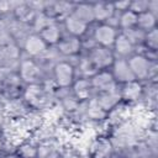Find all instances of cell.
Returning <instances> with one entry per match:
<instances>
[{"mask_svg":"<svg viewBox=\"0 0 158 158\" xmlns=\"http://www.w3.org/2000/svg\"><path fill=\"white\" fill-rule=\"evenodd\" d=\"M74 67H75V75H79L77 78H89L90 79L91 77H94L99 72L95 68V65L90 62V59L83 53L79 56L78 64Z\"/></svg>","mask_w":158,"mask_h":158,"instance_id":"ac0fdd59","label":"cell"},{"mask_svg":"<svg viewBox=\"0 0 158 158\" xmlns=\"http://www.w3.org/2000/svg\"><path fill=\"white\" fill-rule=\"evenodd\" d=\"M118 32L120 31L117 28L111 27L106 23H98L95 28L93 30L91 37L96 46L105 47V48H112Z\"/></svg>","mask_w":158,"mask_h":158,"instance_id":"277c9868","label":"cell"},{"mask_svg":"<svg viewBox=\"0 0 158 158\" xmlns=\"http://www.w3.org/2000/svg\"><path fill=\"white\" fill-rule=\"evenodd\" d=\"M56 49L58 51L59 56L63 57H77L81 54V38L63 35L59 42L56 44Z\"/></svg>","mask_w":158,"mask_h":158,"instance_id":"5b68a950","label":"cell"},{"mask_svg":"<svg viewBox=\"0 0 158 158\" xmlns=\"http://www.w3.org/2000/svg\"><path fill=\"white\" fill-rule=\"evenodd\" d=\"M17 74L22 80V83L27 85L41 84L43 81V70L40 67L38 62L31 57L22 58L19 60Z\"/></svg>","mask_w":158,"mask_h":158,"instance_id":"6da1fadb","label":"cell"},{"mask_svg":"<svg viewBox=\"0 0 158 158\" xmlns=\"http://www.w3.org/2000/svg\"><path fill=\"white\" fill-rule=\"evenodd\" d=\"M83 54H85L90 62L95 65V68L98 70H106L110 69L114 60H115V56L111 48H105V47H100V46H95L93 48H90L86 52H83Z\"/></svg>","mask_w":158,"mask_h":158,"instance_id":"3957f363","label":"cell"},{"mask_svg":"<svg viewBox=\"0 0 158 158\" xmlns=\"http://www.w3.org/2000/svg\"><path fill=\"white\" fill-rule=\"evenodd\" d=\"M53 81L57 89H70L77 75L75 67L68 60H58L52 68Z\"/></svg>","mask_w":158,"mask_h":158,"instance_id":"7a4b0ae2","label":"cell"},{"mask_svg":"<svg viewBox=\"0 0 158 158\" xmlns=\"http://www.w3.org/2000/svg\"><path fill=\"white\" fill-rule=\"evenodd\" d=\"M114 146L107 136H99L89 149V158H112Z\"/></svg>","mask_w":158,"mask_h":158,"instance_id":"9c48e42d","label":"cell"},{"mask_svg":"<svg viewBox=\"0 0 158 158\" xmlns=\"http://www.w3.org/2000/svg\"><path fill=\"white\" fill-rule=\"evenodd\" d=\"M48 96H49V93L44 89L42 84L27 85V88L23 90V99L28 102V105L36 109L43 107L44 104L47 102Z\"/></svg>","mask_w":158,"mask_h":158,"instance_id":"8992f818","label":"cell"},{"mask_svg":"<svg viewBox=\"0 0 158 158\" xmlns=\"http://www.w3.org/2000/svg\"><path fill=\"white\" fill-rule=\"evenodd\" d=\"M72 14L79 19L80 21L90 25L94 22V14H93V4H78L73 7Z\"/></svg>","mask_w":158,"mask_h":158,"instance_id":"ffe728a7","label":"cell"},{"mask_svg":"<svg viewBox=\"0 0 158 158\" xmlns=\"http://www.w3.org/2000/svg\"><path fill=\"white\" fill-rule=\"evenodd\" d=\"M22 49L27 53L28 57L33 58V59H37L40 58L47 49H48V46L43 42V40L40 37L38 33H30L22 46Z\"/></svg>","mask_w":158,"mask_h":158,"instance_id":"8fae6325","label":"cell"},{"mask_svg":"<svg viewBox=\"0 0 158 158\" xmlns=\"http://www.w3.org/2000/svg\"><path fill=\"white\" fill-rule=\"evenodd\" d=\"M12 15H14V20L31 26V23L33 22L37 12L28 4H21L20 6H17L12 10Z\"/></svg>","mask_w":158,"mask_h":158,"instance_id":"d6986e66","label":"cell"},{"mask_svg":"<svg viewBox=\"0 0 158 158\" xmlns=\"http://www.w3.org/2000/svg\"><path fill=\"white\" fill-rule=\"evenodd\" d=\"M38 35L48 47H56V44L62 38L63 32L60 30L59 23L58 22H53L49 26H47L46 28H43Z\"/></svg>","mask_w":158,"mask_h":158,"instance_id":"2e32d148","label":"cell"},{"mask_svg":"<svg viewBox=\"0 0 158 158\" xmlns=\"http://www.w3.org/2000/svg\"><path fill=\"white\" fill-rule=\"evenodd\" d=\"M63 26H64V30H65L67 35H70V36H74V37H78V38H83V36L86 35L90 25H86L85 22L77 19L73 14H70L69 16H67L64 19Z\"/></svg>","mask_w":158,"mask_h":158,"instance_id":"9a60e30c","label":"cell"},{"mask_svg":"<svg viewBox=\"0 0 158 158\" xmlns=\"http://www.w3.org/2000/svg\"><path fill=\"white\" fill-rule=\"evenodd\" d=\"M17 154L21 158H36L37 157V147L32 144H22L17 151Z\"/></svg>","mask_w":158,"mask_h":158,"instance_id":"484cf974","label":"cell"},{"mask_svg":"<svg viewBox=\"0 0 158 158\" xmlns=\"http://www.w3.org/2000/svg\"><path fill=\"white\" fill-rule=\"evenodd\" d=\"M148 4L149 1H132L130 5V10L136 15H139L142 12L148 11Z\"/></svg>","mask_w":158,"mask_h":158,"instance_id":"4316f807","label":"cell"},{"mask_svg":"<svg viewBox=\"0 0 158 158\" xmlns=\"http://www.w3.org/2000/svg\"><path fill=\"white\" fill-rule=\"evenodd\" d=\"M118 86H120V95H121L122 102L130 104V102L138 101L139 99L143 98V85L141 81L133 80Z\"/></svg>","mask_w":158,"mask_h":158,"instance_id":"7c38bea8","label":"cell"},{"mask_svg":"<svg viewBox=\"0 0 158 158\" xmlns=\"http://www.w3.org/2000/svg\"><path fill=\"white\" fill-rule=\"evenodd\" d=\"M0 149H1V138H0Z\"/></svg>","mask_w":158,"mask_h":158,"instance_id":"83f0119b","label":"cell"},{"mask_svg":"<svg viewBox=\"0 0 158 158\" xmlns=\"http://www.w3.org/2000/svg\"><path fill=\"white\" fill-rule=\"evenodd\" d=\"M94 100L96 104L106 112L111 111L115 106H117L121 102V95H120V86L109 90V91H102V93H96L94 94Z\"/></svg>","mask_w":158,"mask_h":158,"instance_id":"30bf717a","label":"cell"},{"mask_svg":"<svg viewBox=\"0 0 158 158\" xmlns=\"http://www.w3.org/2000/svg\"><path fill=\"white\" fill-rule=\"evenodd\" d=\"M111 49L114 52L115 58H123V59H127L136 52V48L132 46V43L122 32H118Z\"/></svg>","mask_w":158,"mask_h":158,"instance_id":"5bb4252c","label":"cell"},{"mask_svg":"<svg viewBox=\"0 0 158 158\" xmlns=\"http://www.w3.org/2000/svg\"><path fill=\"white\" fill-rule=\"evenodd\" d=\"M36 158H62V154L52 144L43 143L37 147V157Z\"/></svg>","mask_w":158,"mask_h":158,"instance_id":"cb8c5ba5","label":"cell"},{"mask_svg":"<svg viewBox=\"0 0 158 158\" xmlns=\"http://www.w3.org/2000/svg\"><path fill=\"white\" fill-rule=\"evenodd\" d=\"M142 46L148 51L157 52V48H158V30H157V27L151 30V31H148V32H146L144 41H143Z\"/></svg>","mask_w":158,"mask_h":158,"instance_id":"d4e9b609","label":"cell"},{"mask_svg":"<svg viewBox=\"0 0 158 158\" xmlns=\"http://www.w3.org/2000/svg\"><path fill=\"white\" fill-rule=\"evenodd\" d=\"M90 81H91V86H93L94 94L102 93V91H109V90H112V89L118 86L116 84L110 69L99 70L94 77L90 78Z\"/></svg>","mask_w":158,"mask_h":158,"instance_id":"ba28073f","label":"cell"},{"mask_svg":"<svg viewBox=\"0 0 158 158\" xmlns=\"http://www.w3.org/2000/svg\"><path fill=\"white\" fill-rule=\"evenodd\" d=\"M136 25H137V15L132 12L130 9L127 11L118 14V31H125L136 27Z\"/></svg>","mask_w":158,"mask_h":158,"instance_id":"7402d4cb","label":"cell"},{"mask_svg":"<svg viewBox=\"0 0 158 158\" xmlns=\"http://www.w3.org/2000/svg\"><path fill=\"white\" fill-rule=\"evenodd\" d=\"M110 72L116 81L117 85H122L125 83H130V81H133L136 80L130 67H128V63H127V59H123V58H115L111 68H110Z\"/></svg>","mask_w":158,"mask_h":158,"instance_id":"52a82bcc","label":"cell"},{"mask_svg":"<svg viewBox=\"0 0 158 158\" xmlns=\"http://www.w3.org/2000/svg\"><path fill=\"white\" fill-rule=\"evenodd\" d=\"M115 9L112 4L107 2H98L93 4V14H94V22L105 23L110 17L115 15Z\"/></svg>","mask_w":158,"mask_h":158,"instance_id":"e0dca14e","label":"cell"},{"mask_svg":"<svg viewBox=\"0 0 158 158\" xmlns=\"http://www.w3.org/2000/svg\"><path fill=\"white\" fill-rule=\"evenodd\" d=\"M70 89H72L73 95L80 102L88 101L94 96V90H93L91 81L89 78H75Z\"/></svg>","mask_w":158,"mask_h":158,"instance_id":"4fadbf2b","label":"cell"},{"mask_svg":"<svg viewBox=\"0 0 158 158\" xmlns=\"http://www.w3.org/2000/svg\"><path fill=\"white\" fill-rule=\"evenodd\" d=\"M136 27H138L143 32H148V31L156 28L157 27V16H154L149 11H146V12H142V14L137 15Z\"/></svg>","mask_w":158,"mask_h":158,"instance_id":"44dd1931","label":"cell"},{"mask_svg":"<svg viewBox=\"0 0 158 158\" xmlns=\"http://www.w3.org/2000/svg\"><path fill=\"white\" fill-rule=\"evenodd\" d=\"M120 32H122L128 38V41L132 43V46L135 48H137V47L143 44L146 32H143L138 27H132V28H128V30H125V31H120Z\"/></svg>","mask_w":158,"mask_h":158,"instance_id":"603a6c76","label":"cell"}]
</instances>
